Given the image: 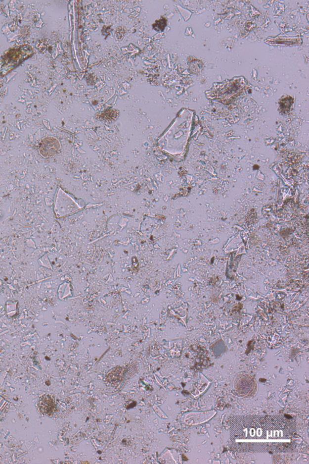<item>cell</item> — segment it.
Listing matches in <instances>:
<instances>
[{"mask_svg":"<svg viewBox=\"0 0 309 464\" xmlns=\"http://www.w3.org/2000/svg\"><path fill=\"white\" fill-rule=\"evenodd\" d=\"M232 450L243 453H286L296 447L294 418L282 415L243 416L229 420Z\"/></svg>","mask_w":309,"mask_h":464,"instance_id":"cell-1","label":"cell"},{"mask_svg":"<svg viewBox=\"0 0 309 464\" xmlns=\"http://www.w3.org/2000/svg\"><path fill=\"white\" fill-rule=\"evenodd\" d=\"M31 46H22L10 49L0 58V76H4L32 55Z\"/></svg>","mask_w":309,"mask_h":464,"instance_id":"cell-2","label":"cell"},{"mask_svg":"<svg viewBox=\"0 0 309 464\" xmlns=\"http://www.w3.org/2000/svg\"><path fill=\"white\" fill-rule=\"evenodd\" d=\"M57 197L56 208L64 210V212H75L80 208V207L74 202V200L64 192L59 194Z\"/></svg>","mask_w":309,"mask_h":464,"instance_id":"cell-3","label":"cell"},{"mask_svg":"<svg viewBox=\"0 0 309 464\" xmlns=\"http://www.w3.org/2000/svg\"><path fill=\"white\" fill-rule=\"evenodd\" d=\"M59 149V141L51 137L43 140L40 146V152L44 156L54 155Z\"/></svg>","mask_w":309,"mask_h":464,"instance_id":"cell-4","label":"cell"},{"mask_svg":"<svg viewBox=\"0 0 309 464\" xmlns=\"http://www.w3.org/2000/svg\"><path fill=\"white\" fill-rule=\"evenodd\" d=\"M38 406L41 412L46 415H50L56 410L55 402L49 395H44L41 397L38 401Z\"/></svg>","mask_w":309,"mask_h":464,"instance_id":"cell-5","label":"cell"},{"mask_svg":"<svg viewBox=\"0 0 309 464\" xmlns=\"http://www.w3.org/2000/svg\"><path fill=\"white\" fill-rule=\"evenodd\" d=\"M113 372H110L108 373V379L111 383H117L122 380L124 372L122 367H117L116 369L113 370Z\"/></svg>","mask_w":309,"mask_h":464,"instance_id":"cell-6","label":"cell"},{"mask_svg":"<svg viewBox=\"0 0 309 464\" xmlns=\"http://www.w3.org/2000/svg\"><path fill=\"white\" fill-rule=\"evenodd\" d=\"M166 25L167 22L166 19L163 18L156 21L155 23L153 25V27H154V29L156 30V31H161L165 29Z\"/></svg>","mask_w":309,"mask_h":464,"instance_id":"cell-7","label":"cell"}]
</instances>
